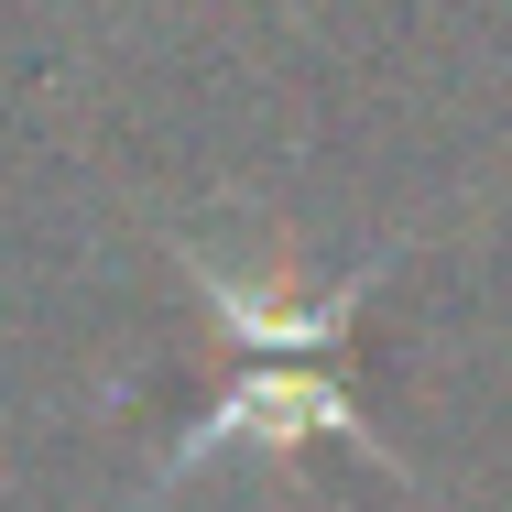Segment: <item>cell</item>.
Here are the masks:
<instances>
[{"instance_id":"obj_1","label":"cell","mask_w":512,"mask_h":512,"mask_svg":"<svg viewBox=\"0 0 512 512\" xmlns=\"http://www.w3.org/2000/svg\"><path fill=\"white\" fill-rule=\"evenodd\" d=\"M186 273H197L207 316L251 349V371L218 393V404L175 436V458L153 469V491L142 502H164V491H186L197 469H218V458H240V447H262V458H306L316 436H338L349 458H371V469H393V447L360 425V404H349V382H338V338H349V316H360V284L371 273H349V284H327L316 306H262L251 284H229L218 262H197L186 251Z\"/></svg>"}]
</instances>
